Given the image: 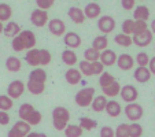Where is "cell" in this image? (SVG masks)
I'll use <instances>...</instances> for the list:
<instances>
[{"label":"cell","instance_id":"obj_34","mask_svg":"<svg viewBox=\"0 0 155 137\" xmlns=\"http://www.w3.org/2000/svg\"><path fill=\"white\" fill-rule=\"evenodd\" d=\"M114 81H117V80L114 78V77L111 76L110 73H107V71H103L102 74H100V78H99V85L102 89H104V88L110 86V85L113 84Z\"/></svg>","mask_w":155,"mask_h":137},{"label":"cell","instance_id":"obj_11","mask_svg":"<svg viewBox=\"0 0 155 137\" xmlns=\"http://www.w3.org/2000/svg\"><path fill=\"white\" fill-rule=\"evenodd\" d=\"M97 28H99V30L102 33L108 34V33H111L115 29V19L113 17H110V15H103L97 21Z\"/></svg>","mask_w":155,"mask_h":137},{"label":"cell","instance_id":"obj_26","mask_svg":"<svg viewBox=\"0 0 155 137\" xmlns=\"http://www.w3.org/2000/svg\"><path fill=\"white\" fill-rule=\"evenodd\" d=\"M6 69L11 73H17L22 69V62L17 56H8L6 60Z\"/></svg>","mask_w":155,"mask_h":137},{"label":"cell","instance_id":"obj_16","mask_svg":"<svg viewBox=\"0 0 155 137\" xmlns=\"http://www.w3.org/2000/svg\"><path fill=\"white\" fill-rule=\"evenodd\" d=\"M117 54L114 52L113 50H106V51H103V52H100V59H99V62L103 64V66H113V64H115L117 63Z\"/></svg>","mask_w":155,"mask_h":137},{"label":"cell","instance_id":"obj_29","mask_svg":"<svg viewBox=\"0 0 155 137\" xmlns=\"http://www.w3.org/2000/svg\"><path fill=\"white\" fill-rule=\"evenodd\" d=\"M103 90V96H106V97H115V96H118L120 95V92H121V85H120V82L118 81H114L110 86H107V88H104V89H102Z\"/></svg>","mask_w":155,"mask_h":137},{"label":"cell","instance_id":"obj_48","mask_svg":"<svg viewBox=\"0 0 155 137\" xmlns=\"http://www.w3.org/2000/svg\"><path fill=\"white\" fill-rule=\"evenodd\" d=\"M148 70L151 73V76H155V56L154 58H150V63H148Z\"/></svg>","mask_w":155,"mask_h":137},{"label":"cell","instance_id":"obj_39","mask_svg":"<svg viewBox=\"0 0 155 137\" xmlns=\"http://www.w3.org/2000/svg\"><path fill=\"white\" fill-rule=\"evenodd\" d=\"M114 137H129V125L121 123L117 129H114Z\"/></svg>","mask_w":155,"mask_h":137},{"label":"cell","instance_id":"obj_49","mask_svg":"<svg viewBox=\"0 0 155 137\" xmlns=\"http://www.w3.org/2000/svg\"><path fill=\"white\" fill-rule=\"evenodd\" d=\"M26 137H47V134L44 133H38V132H30Z\"/></svg>","mask_w":155,"mask_h":137},{"label":"cell","instance_id":"obj_1","mask_svg":"<svg viewBox=\"0 0 155 137\" xmlns=\"http://www.w3.org/2000/svg\"><path fill=\"white\" fill-rule=\"evenodd\" d=\"M45 81H47L45 70L44 69H33L30 71L28 84L25 86L32 95H41L45 89Z\"/></svg>","mask_w":155,"mask_h":137},{"label":"cell","instance_id":"obj_24","mask_svg":"<svg viewBox=\"0 0 155 137\" xmlns=\"http://www.w3.org/2000/svg\"><path fill=\"white\" fill-rule=\"evenodd\" d=\"M35 107L29 103H24V104L19 107V111H18V115H19L21 121H24V122H28L29 118L32 117V114L35 113Z\"/></svg>","mask_w":155,"mask_h":137},{"label":"cell","instance_id":"obj_17","mask_svg":"<svg viewBox=\"0 0 155 137\" xmlns=\"http://www.w3.org/2000/svg\"><path fill=\"white\" fill-rule=\"evenodd\" d=\"M68 15L76 25H82L85 22V19H87L84 15V11H82L81 8H78V7H74V6L69 8Z\"/></svg>","mask_w":155,"mask_h":137},{"label":"cell","instance_id":"obj_2","mask_svg":"<svg viewBox=\"0 0 155 137\" xmlns=\"http://www.w3.org/2000/svg\"><path fill=\"white\" fill-rule=\"evenodd\" d=\"M36 36L32 30H21V33L17 37L12 38L11 47L15 52L22 51H30L36 47Z\"/></svg>","mask_w":155,"mask_h":137},{"label":"cell","instance_id":"obj_50","mask_svg":"<svg viewBox=\"0 0 155 137\" xmlns=\"http://www.w3.org/2000/svg\"><path fill=\"white\" fill-rule=\"evenodd\" d=\"M150 28H151V29H150V30H151V33H152V34H154V33H155V19L151 22V25H150Z\"/></svg>","mask_w":155,"mask_h":137},{"label":"cell","instance_id":"obj_25","mask_svg":"<svg viewBox=\"0 0 155 137\" xmlns=\"http://www.w3.org/2000/svg\"><path fill=\"white\" fill-rule=\"evenodd\" d=\"M108 47V38L106 36H96L92 41V48L96 50L97 52H103Z\"/></svg>","mask_w":155,"mask_h":137},{"label":"cell","instance_id":"obj_7","mask_svg":"<svg viewBox=\"0 0 155 137\" xmlns=\"http://www.w3.org/2000/svg\"><path fill=\"white\" fill-rule=\"evenodd\" d=\"M25 89H26V86H25L24 82L19 81V80H14L12 82L8 84V88H7V96L12 100L19 99V97L24 95Z\"/></svg>","mask_w":155,"mask_h":137},{"label":"cell","instance_id":"obj_12","mask_svg":"<svg viewBox=\"0 0 155 137\" xmlns=\"http://www.w3.org/2000/svg\"><path fill=\"white\" fill-rule=\"evenodd\" d=\"M30 22H32L35 26L37 28H43L48 24V14L47 11H43V10H35V11L30 14Z\"/></svg>","mask_w":155,"mask_h":137},{"label":"cell","instance_id":"obj_22","mask_svg":"<svg viewBox=\"0 0 155 137\" xmlns=\"http://www.w3.org/2000/svg\"><path fill=\"white\" fill-rule=\"evenodd\" d=\"M133 77H135V80L137 82L144 84V82L150 81V78H151V73H150L148 67H137V69L135 70V73H133Z\"/></svg>","mask_w":155,"mask_h":137},{"label":"cell","instance_id":"obj_15","mask_svg":"<svg viewBox=\"0 0 155 137\" xmlns=\"http://www.w3.org/2000/svg\"><path fill=\"white\" fill-rule=\"evenodd\" d=\"M117 66L121 70L128 71V70H130V69H133V66H135V59H133L132 55H129V54H121L117 58Z\"/></svg>","mask_w":155,"mask_h":137},{"label":"cell","instance_id":"obj_9","mask_svg":"<svg viewBox=\"0 0 155 137\" xmlns=\"http://www.w3.org/2000/svg\"><path fill=\"white\" fill-rule=\"evenodd\" d=\"M120 95L126 104H130V103H136V100L139 97V90L133 85H124L121 88Z\"/></svg>","mask_w":155,"mask_h":137},{"label":"cell","instance_id":"obj_41","mask_svg":"<svg viewBox=\"0 0 155 137\" xmlns=\"http://www.w3.org/2000/svg\"><path fill=\"white\" fill-rule=\"evenodd\" d=\"M133 25H135V21L133 19H125L122 24V33L126 36H133Z\"/></svg>","mask_w":155,"mask_h":137},{"label":"cell","instance_id":"obj_3","mask_svg":"<svg viewBox=\"0 0 155 137\" xmlns=\"http://www.w3.org/2000/svg\"><path fill=\"white\" fill-rule=\"evenodd\" d=\"M52 55L48 50H40V48H33V50L28 51L25 55V60L29 66L38 67V66H47L50 64Z\"/></svg>","mask_w":155,"mask_h":137},{"label":"cell","instance_id":"obj_8","mask_svg":"<svg viewBox=\"0 0 155 137\" xmlns=\"http://www.w3.org/2000/svg\"><path fill=\"white\" fill-rule=\"evenodd\" d=\"M32 126L24 121H18L14 123L11 129L8 130V137H26L30 133Z\"/></svg>","mask_w":155,"mask_h":137},{"label":"cell","instance_id":"obj_5","mask_svg":"<svg viewBox=\"0 0 155 137\" xmlns=\"http://www.w3.org/2000/svg\"><path fill=\"white\" fill-rule=\"evenodd\" d=\"M94 97H95V88L89 86V88H84V89L78 90L74 100H76V104L80 106V107H88V106L92 104Z\"/></svg>","mask_w":155,"mask_h":137},{"label":"cell","instance_id":"obj_19","mask_svg":"<svg viewBox=\"0 0 155 137\" xmlns=\"http://www.w3.org/2000/svg\"><path fill=\"white\" fill-rule=\"evenodd\" d=\"M3 33L6 37H17L18 34L21 33V26L14 22V21H8L7 25H4V29H3Z\"/></svg>","mask_w":155,"mask_h":137},{"label":"cell","instance_id":"obj_30","mask_svg":"<svg viewBox=\"0 0 155 137\" xmlns=\"http://www.w3.org/2000/svg\"><path fill=\"white\" fill-rule=\"evenodd\" d=\"M12 15V8L10 4L7 3H0V22L3 24V22H7L10 21Z\"/></svg>","mask_w":155,"mask_h":137},{"label":"cell","instance_id":"obj_13","mask_svg":"<svg viewBox=\"0 0 155 137\" xmlns=\"http://www.w3.org/2000/svg\"><path fill=\"white\" fill-rule=\"evenodd\" d=\"M152 41V33L150 29L144 30L143 33H139L132 37V43L136 44L137 47H148Z\"/></svg>","mask_w":155,"mask_h":137},{"label":"cell","instance_id":"obj_35","mask_svg":"<svg viewBox=\"0 0 155 137\" xmlns=\"http://www.w3.org/2000/svg\"><path fill=\"white\" fill-rule=\"evenodd\" d=\"M63 132L66 137H81L84 130L78 125H68V128L64 129Z\"/></svg>","mask_w":155,"mask_h":137},{"label":"cell","instance_id":"obj_37","mask_svg":"<svg viewBox=\"0 0 155 137\" xmlns=\"http://www.w3.org/2000/svg\"><path fill=\"white\" fill-rule=\"evenodd\" d=\"M12 106H14V102H12V99H10L7 95H2V96H0V111L7 113L8 110L12 108Z\"/></svg>","mask_w":155,"mask_h":137},{"label":"cell","instance_id":"obj_42","mask_svg":"<svg viewBox=\"0 0 155 137\" xmlns=\"http://www.w3.org/2000/svg\"><path fill=\"white\" fill-rule=\"evenodd\" d=\"M148 29V24L143 22V21H135V25H133V36L139 34V33H143L144 30Z\"/></svg>","mask_w":155,"mask_h":137},{"label":"cell","instance_id":"obj_28","mask_svg":"<svg viewBox=\"0 0 155 137\" xmlns=\"http://www.w3.org/2000/svg\"><path fill=\"white\" fill-rule=\"evenodd\" d=\"M107 102H108L107 97L103 96V95H100V96L94 97L91 107H92V110L96 111V113H103V111H104V108H106V104H107Z\"/></svg>","mask_w":155,"mask_h":137},{"label":"cell","instance_id":"obj_31","mask_svg":"<svg viewBox=\"0 0 155 137\" xmlns=\"http://www.w3.org/2000/svg\"><path fill=\"white\" fill-rule=\"evenodd\" d=\"M114 43L117 44V45H120V47H124V48H128L130 47L132 44V37L130 36H126L124 34V33H120V34H117L114 37Z\"/></svg>","mask_w":155,"mask_h":137},{"label":"cell","instance_id":"obj_51","mask_svg":"<svg viewBox=\"0 0 155 137\" xmlns=\"http://www.w3.org/2000/svg\"><path fill=\"white\" fill-rule=\"evenodd\" d=\"M3 29H4V25L2 24V22H0V34H2V33H3Z\"/></svg>","mask_w":155,"mask_h":137},{"label":"cell","instance_id":"obj_10","mask_svg":"<svg viewBox=\"0 0 155 137\" xmlns=\"http://www.w3.org/2000/svg\"><path fill=\"white\" fill-rule=\"evenodd\" d=\"M48 30L51 34H54L55 37H61V36L66 34V25L62 19L59 18H54V19L48 21Z\"/></svg>","mask_w":155,"mask_h":137},{"label":"cell","instance_id":"obj_38","mask_svg":"<svg viewBox=\"0 0 155 137\" xmlns=\"http://www.w3.org/2000/svg\"><path fill=\"white\" fill-rule=\"evenodd\" d=\"M143 126L140 123H130L129 125V137H141Z\"/></svg>","mask_w":155,"mask_h":137},{"label":"cell","instance_id":"obj_6","mask_svg":"<svg viewBox=\"0 0 155 137\" xmlns=\"http://www.w3.org/2000/svg\"><path fill=\"white\" fill-rule=\"evenodd\" d=\"M124 111H125L126 118H128L129 121H132V122H137L139 119H141V117H143V114H144L143 107H141L139 103L126 104L125 108H124Z\"/></svg>","mask_w":155,"mask_h":137},{"label":"cell","instance_id":"obj_36","mask_svg":"<svg viewBox=\"0 0 155 137\" xmlns=\"http://www.w3.org/2000/svg\"><path fill=\"white\" fill-rule=\"evenodd\" d=\"M78 70L80 73L82 74V76H87V77H91L94 76V70H92V63H89V62L87 60H81L78 63Z\"/></svg>","mask_w":155,"mask_h":137},{"label":"cell","instance_id":"obj_46","mask_svg":"<svg viewBox=\"0 0 155 137\" xmlns=\"http://www.w3.org/2000/svg\"><path fill=\"white\" fill-rule=\"evenodd\" d=\"M121 6H122V8L124 10H133L135 8V6H136V2L135 0H122L121 2Z\"/></svg>","mask_w":155,"mask_h":137},{"label":"cell","instance_id":"obj_47","mask_svg":"<svg viewBox=\"0 0 155 137\" xmlns=\"http://www.w3.org/2000/svg\"><path fill=\"white\" fill-rule=\"evenodd\" d=\"M10 123V115L8 113H4V111H0V125H8Z\"/></svg>","mask_w":155,"mask_h":137},{"label":"cell","instance_id":"obj_45","mask_svg":"<svg viewBox=\"0 0 155 137\" xmlns=\"http://www.w3.org/2000/svg\"><path fill=\"white\" fill-rule=\"evenodd\" d=\"M100 137H114V129L111 126H103L100 129Z\"/></svg>","mask_w":155,"mask_h":137},{"label":"cell","instance_id":"obj_4","mask_svg":"<svg viewBox=\"0 0 155 137\" xmlns=\"http://www.w3.org/2000/svg\"><path fill=\"white\" fill-rule=\"evenodd\" d=\"M69 121H70V113H69L68 108L62 107H55L52 111V123L54 128L59 132H63L64 129L68 128Z\"/></svg>","mask_w":155,"mask_h":137},{"label":"cell","instance_id":"obj_43","mask_svg":"<svg viewBox=\"0 0 155 137\" xmlns=\"http://www.w3.org/2000/svg\"><path fill=\"white\" fill-rule=\"evenodd\" d=\"M41 119H43V115H41V113L36 110L35 113L32 114V117L29 118V121H28L26 123H29L30 126H36V125H38V123L41 122Z\"/></svg>","mask_w":155,"mask_h":137},{"label":"cell","instance_id":"obj_52","mask_svg":"<svg viewBox=\"0 0 155 137\" xmlns=\"http://www.w3.org/2000/svg\"><path fill=\"white\" fill-rule=\"evenodd\" d=\"M154 51H155V47H154Z\"/></svg>","mask_w":155,"mask_h":137},{"label":"cell","instance_id":"obj_23","mask_svg":"<svg viewBox=\"0 0 155 137\" xmlns=\"http://www.w3.org/2000/svg\"><path fill=\"white\" fill-rule=\"evenodd\" d=\"M104 111L107 113L108 117L115 118V117H118V115L121 114V111H122V107H121V104L118 102H115V100H111V102H107Z\"/></svg>","mask_w":155,"mask_h":137},{"label":"cell","instance_id":"obj_18","mask_svg":"<svg viewBox=\"0 0 155 137\" xmlns=\"http://www.w3.org/2000/svg\"><path fill=\"white\" fill-rule=\"evenodd\" d=\"M82 11H84L85 18L95 19V18H97L100 15V12H102V7H100L99 3H88Z\"/></svg>","mask_w":155,"mask_h":137},{"label":"cell","instance_id":"obj_21","mask_svg":"<svg viewBox=\"0 0 155 137\" xmlns=\"http://www.w3.org/2000/svg\"><path fill=\"white\" fill-rule=\"evenodd\" d=\"M150 18V10L147 6H137L135 7V11H133V21H143L147 22Z\"/></svg>","mask_w":155,"mask_h":137},{"label":"cell","instance_id":"obj_44","mask_svg":"<svg viewBox=\"0 0 155 137\" xmlns=\"http://www.w3.org/2000/svg\"><path fill=\"white\" fill-rule=\"evenodd\" d=\"M54 0H36V4H37L38 10H43V11H47L48 8L54 6Z\"/></svg>","mask_w":155,"mask_h":137},{"label":"cell","instance_id":"obj_14","mask_svg":"<svg viewBox=\"0 0 155 137\" xmlns=\"http://www.w3.org/2000/svg\"><path fill=\"white\" fill-rule=\"evenodd\" d=\"M63 41L66 44L68 50H76L81 45L82 40H81V36H78L76 32H68L66 34L63 36Z\"/></svg>","mask_w":155,"mask_h":137},{"label":"cell","instance_id":"obj_32","mask_svg":"<svg viewBox=\"0 0 155 137\" xmlns=\"http://www.w3.org/2000/svg\"><path fill=\"white\" fill-rule=\"evenodd\" d=\"M80 128L82 130H94L95 128H97V122L95 119H91L88 117H81L80 118Z\"/></svg>","mask_w":155,"mask_h":137},{"label":"cell","instance_id":"obj_27","mask_svg":"<svg viewBox=\"0 0 155 137\" xmlns=\"http://www.w3.org/2000/svg\"><path fill=\"white\" fill-rule=\"evenodd\" d=\"M62 62L68 66H74V64L78 62V58H77V54L74 52L73 50H64L62 52Z\"/></svg>","mask_w":155,"mask_h":137},{"label":"cell","instance_id":"obj_40","mask_svg":"<svg viewBox=\"0 0 155 137\" xmlns=\"http://www.w3.org/2000/svg\"><path fill=\"white\" fill-rule=\"evenodd\" d=\"M136 63L139 64V67H147L150 63V56L146 52H139L137 55H136Z\"/></svg>","mask_w":155,"mask_h":137},{"label":"cell","instance_id":"obj_20","mask_svg":"<svg viewBox=\"0 0 155 137\" xmlns=\"http://www.w3.org/2000/svg\"><path fill=\"white\" fill-rule=\"evenodd\" d=\"M64 78H66L68 84L77 85V84H80V82H81L82 74L80 73L78 69H69V70L66 71V74H64Z\"/></svg>","mask_w":155,"mask_h":137},{"label":"cell","instance_id":"obj_33","mask_svg":"<svg viewBox=\"0 0 155 137\" xmlns=\"http://www.w3.org/2000/svg\"><path fill=\"white\" fill-rule=\"evenodd\" d=\"M100 59V52H97L96 50H94L92 47L87 48L84 51V60L89 62V63H94V62H97Z\"/></svg>","mask_w":155,"mask_h":137}]
</instances>
